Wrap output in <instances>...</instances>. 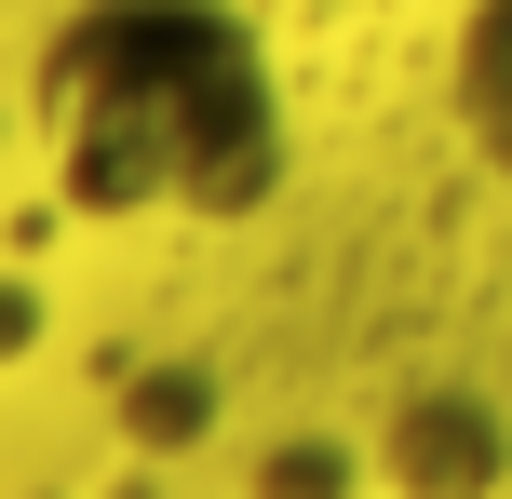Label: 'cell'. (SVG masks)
<instances>
[{
    "instance_id": "cell-1",
    "label": "cell",
    "mask_w": 512,
    "mask_h": 499,
    "mask_svg": "<svg viewBox=\"0 0 512 499\" xmlns=\"http://www.w3.org/2000/svg\"><path fill=\"white\" fill-rule=\"evenodd\" d=\"M41 135L81 216H243L283 176L270 68L216 0H95L41 68Z\"/></svg>"
},
{
    "instance_id": "cell-2",
    "label": "cell",
    "mask_w": 512,
    "mask_h": 499,
    "mask_svg": "<svg viewBox=\"0 0 512 499\" xmlns=\"http://www.w3.org/2000/svg\"><path fill=\"white\" fill-rule=\"evenodd\" d=\"M391 486L405 499H486L499 486V419L472 392H418L391 419Z\"/></svg>"
},
{
    "instance_id": "cell-3",
    "label": "cell",
    "mask_w": 512,
    "mask_h": 499,
    "mask_svg": "<svg viewBox=\"0 0 512 499\" xmlns=\"http://www.w3.org/2000/svg\"><path fill=\"white\" fill-rule=\"evenodd\" d=\"M459 108H472V135L512 162V0L472 14V41H459Z\"/></svg>"
},
{
    "instance_id": "cell-4",
    "label": "cell",
    "mask_w": 512,
    "mask_h": 499,
    "mask_svg": "<svg viewBox=\"0 0 512 499\" xmlns=\"http://www.w3.org/2000/svg\"><path fill=\"white\" fill-rule=\"evenodd\" d=\"M324 486H337V459H324V446H297V459H270V499H324Z\"/></svg>"
}]
</instances>
